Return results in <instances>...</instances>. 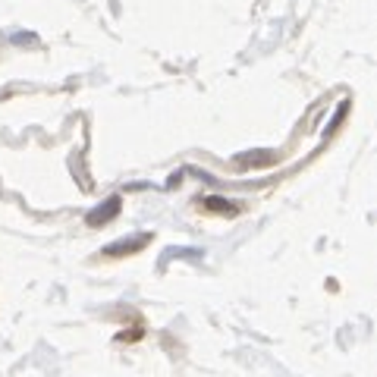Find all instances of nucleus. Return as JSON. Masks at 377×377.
<instances>
[{
  "instance_id": "f257e3e1",
  "label": "nucleus",
  "mask_w": 377,
  "mask_h": 377,
  "mask_svg": "<svg viewBox=\"0 0 377 377\" xmlns=\"http://www.w3.org/2000/svg\"><path fill=\"white\" fill-rule=\"evenodd\" d=\"M117 211H119V198H110V201H107L104 211H94L88 220H91V223L98 226V223H104V217H110V214H117Z\"/></svg>"
}]
</instances>
